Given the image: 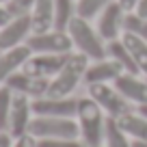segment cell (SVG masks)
<instances>
[{"instance_id": "6da1fadb", "label": "cell", "mask_w": 147, "mask_h": 147, "mask_svg": "<svg viewBox=\"0 0 147 147\" xmlns=\"http://www.w3.org/2000/svg\"><path fill=\"white\" fill-rule=\"evenodd\" d=\"M76 121L80 128V141L84 147H102L106 128V113L93 97H78Z\"/></svg>"}, {"instance_id": "7a4b0ae2", "label": "cell", "mask_w": 147, "mask_h": 147, "mask_svg": "<svg viewBox=\"0 0 147 147\" xmlns=\"http://www.w3.org/2000/svg\"><path fill=\"white\" fill-rule=\"evenodd\" d=\"M89 67V56L82 52H71L61 67V71L50 80L48 87V95L50 97H69L71 91L78 87V82L84 78Z\"/></svg>"}, {"instance_id": "3957f363", "label": "cell", "mask_w": 147, "mask_h": 147, "mask_svg": "<svg viewBox=\"0 0 147 147\" xmlns=\"http://www.w3.org/2000/svg\"><path fill=\"white\" fill-rule=\"evenodd\" d=\"M67 32L74 41V48H78V52L87 54L91 61H102L106 56V46H104V39L100 37V32L93 30L89 20L84 18H76L69 22Z\"/></svg>"}, {"instance_id": "277c9868", "label": "cell", "mask_w": 147, "mask_h": 147, "mask_svg": "<svg viewBox=\"0 0 147 147\" xmlns=\"http://www.w3.org/2000/svg\"><path fill=\"white\" fill-rule=\"evenodd\" d=\"M28 132L35 138H80L76 117H39L35 115Z\"/></svg>"}, {"instance_id": "5b68a950", "label": "cell", "mask_w": 147, "mask_h": 147, "mask_svg": "<svg viewBox=\"0 0 147 147\" xmlns=\"http://www.w3.org/2000/svg\"><path fill=\"white\" fill-rule=\"evenodd\" d=\"M26 46L32 54H69L74 48V41L67 30H46L32 32L26 39Z\"/></svg>"}, {"instance_id": "8992f818", "label": "cell", "mask_w": 147, "mask_h": 147, "mask_svg": "<svg viewBox=\"0 0 147 147\" xmlns=\"http://www.w3.org/2000/svg\"><path fill=\"white\" fill-rule=\"evenodd\" d=\"M89 97H93L108 117H117V119H119V117L132 113V104L117 91L115 84H113V87H110L108 82L89 84Z\"/></svg>"}, {"instance_id": "52a82bcc", "label": "cell", "mask_w": 147, "mask_h": 147, "mask_svg": "<svg viewBox=\"0 0 147 147\" xmlns=\"http://www.w3.org/2000/svg\"><path fill=\"white\" fill-rule=\"evenodd\" d=\"M128 11L119 5V0L110 2L97 18V32L104 41H115L119 39V35H123V22Z\"/></svg>"}, {"instance_id": "ba28073f", "label": "cell", "mask_w": 147, "mask_h": 147, "mask_svg": "<svg viewBox=\"0 0 147 147\" xmlns=\"http://www.w3.org/2000/svg\"><path fill=\"white\" fill-rule=\"evenodd\" d=\"M32 117H35L32 100L22 93H13V104H11V115H9V134L13 138L28 134Z\"/></svg>"}, {"instance_id": "9c48e42d", "label": "cell", "mask_w": 147, "mask_h": 147, "mask_svg": "<svg viewBox=\"0 0 147 147\" xmlns=\"http://www.w3.org/2000/svg\"><path fill=\"white\" fill-rule=\"evenodd\" d=\"M32 113L39 117H76L78 97H37L32 100Z\"/></svg>"}, {"instance_id": "30bf717a", "label": "cell", "mask_w": 147, "mask_h": 147, "mask_svg": "<svg viewBox=\"0 0 147 147\" xmlns=\"http://www.w3.org/2000/svg\"><path fill=\"white\" fill-rule=\"evenodd\" d=\"M30 35H32L30 15H15L0 28V50H11V48L22 46Z\"/></svg>"}, {"instance_id": "8fae6325", "label": "cell", "mask_w": 147, "mask_h": 147, "mask_svg": "<svg viewBox=\"0 0 147 147\" xmlns=\"http://www.w3.org/2000/svg\"><path fill=\"white\" fill-rule=\"evenodd\" d=\"M7 87L13 93H22V95H28L30 100H37V97L48 95V87H50V80L48 78H37V76H30L24 69L15 71L13 76L7 78Z\"/></svg>"}, {"instance_id": "7c38bea8", "label": "cell", "mask_w": 147, "mask_h": 147, "mask_svg": "<svg viewBox=\"0 0 147 147\" xmlns=\"http://www.w3.org/2000/svg\"><path fill=\"white\" fill-rule=\"evenodd\" d=\"M69 54H30V59L26 61V65L22 69L26 74H30V76H37V78L52 80L61 71V67L65 65Z\"/></svg>"}, {"instance_id": "4fadbf2b", "label": "cell", "mask_w": 147, "mask_h": 147, "mask_svg": "<svg viewBox=\"0 0 147 147\" xmlns=\"http://www.w3.org/2000/svg\"><path fill=\"white\" fill-rule=\"evenodd\" d=\"M115 87L130 104H134V106L147 104V80H141L136 74L123 71L115 80Z\"/></svg>"}, {"instance_id": "5bb4252c", "label": "cell", "mask_w": 147, "mask_h": 147, "mask_svg": "<svg viewBox=\"0 0 147 147\" xmlns=\"http://www.w3.org/2000/svg\"><path fill=\"white\" fill-rule=\"evenodd\" d=\"M30 54L32 52H30V48H28L26 43L0 52V84H5L9 76H13L15 71H20V69L26 65V61L30 59Z\"/></svg>"}, {"instance_id": "9a60e30c", "label": "cell", "mask_w": 147, "mask_h": 147, "mask_svg": "<svg viewBox=\"0 0 147 147\" xmlns=\"http://www.w3.org/2000/svg\"><path fill=\"white\" fill-rule=\"evenodd\" d=\"M121 74H123V67H121L115 59H102V61H95L93 65H89V67H87L84 82H87V84L115 82Z\"/></svg>"}, {"instance_id": "2e32d148", "label": "cell", "mask_w": 147, "mask_h": 147, "mask_svg": "<svg viewBox=\"0 0 147 147\" xmlns=\"http://www.w3.org/2000/svg\"><path fill=\"white\" fill-rule=\"evenodd\" d=\"M32 32H46L54 28V0H37L30 13Z\"/></svg>"}, {"instance_id": "e0dca14e", "label": "cell", "mask_w": 147, "mask_h": 147, "mask_svg": "<svg viewBox=\"0 0 147 147\" xmlns=\"http://www.w3.org/2000/svg\"><path fill=\"white\" fill-rule=\"evenodd\" d=\"M106 54H108L110 59H115L117 63L123 67V71L136 74V76L141 74L136 61H134V56L130 54V50L125 48V43L121 41V37H119V39H115V41H108V46H106Z\"/></svg>"}, {"instance_id": "ac0fdd59", "label": "cell", "mask_w": 147, "mask_h": 147, "mask_svg": "<svg viewBox=\"0 0 147 147\" xmlns=\"http://www.w3.org/2000/svg\"><path fill=\"white\" fill-rule=\"evenodd\" d=\"M117 121H119V125L125 130V134H128L130 138L147 143V119L143 115H138L136 110H132V113H128V115L119 117Z\"/></svg>"}, {"instance_id": "d6986e66", "label": "cell", "mask_w": 147, "mask_h": 147, "mask_svg": "<svg viewBox=\"0 0 147 147\" xmlns=\"http://www.w3.org/2000/svg\"><path fill=\"white\" fill-rule=\"evenodd\" d=\"M104 147H132V138L125 134V130L119 125L117 117L106 115V128H104Z\"/></svg>"}, {"instance_id": "ffe728a7", "label": "cell", "mask_w": 147, "mask_h": 147, "mask_svg": "<svg viewBox=\"0 0 147 147\" xmlns=\"http://www.w3.org/2000/svg\"><path fill=\"white\" fill-rule=\"evenodd\" d=\"M121 41L125 43V48L130 50V54L134 56V61H136L141 74L147 76V41L141 39V37H136V35H132V32H128V30H123Z\"/></svg>"}, {"instance_id": "44dd1931", "label": "cell", "mask_w": 147, "mask_h": 147, "mask_svg": "<svg viewBox=\"0 0 147 147\" xmlns=\"http://www.w3.org/2000/svg\"><path fill=\"white\" fill-rule=\"evenodd\" d=\"M76 18V0H54V30H67Z\"/></svg>"}, {"instance_id": "7402d4cb", "label": "cell", "mask_w": 147, "mask_h": 147, "mask_svg": "<svg viewBox=\"0 0 147 147\" xmlns=\"http://www.w3.org/2000/svg\"><path fill=\"white\" fill-rule=\"evenodd\" d=\"M110 2H115V0H76V15L91 20L97 13H102Z\"/></svg>"}, {"instance_id": "603a6c76", "label": "cell", "mask_w": 147, "mask_h": 147, "mask_svg": "<svg viewBox=\"0 0 147 147\" xmlns=\"http://www.w3.org/2000/svg\"><path fill=\"white\" fill-rule=\"evenodd\" d=\"M11 104H13V91L7 84H0V132H9Z\"/></svg>"}, {"instance_id": "cb8c5ba5", "label": "cell", "mask_w": 147, "mask_h": 147, "mask_svg": "<svg viewBox=\"0 0 147 147\" xmlns=\"http://www.w3.org/2000/svg\"><path fill=\"white\" fill-rule=\"evenodd\" d=\"M123 30H128V32H132V35H136V37H141V39L147 41V18L138 15L136 11L128 13L125 15V22H123Z\"/></svg>"}, {"instance_id": "d4e9b609", "label": "cell", "mask_w": 147, "mask_h": 147, "mask_svg": "<svg viewBox=\"0 0 147 147\" xmlns=\"http://www.w3.org/2000/svg\"><path fill=\"white\" fill-rule=\"evenodd\" d=\"M37 147H84L80 138H37Z\"/></svg>"}, {"instance_id": "484cf974", "label": "cell", "mask_w": 147, "mask_h": 147, "mask_svg": "<svg viewBox=\"0 0 147 147\" xmlns=\"http://www.w3.org/2000/svg\"><path fill=\"white\" fill-rule=\"evenodd\" d=\"M35 2L37 0H9L5 7L11 13V18H15V15H28L35 7Z\"/></svg>"}, {"instance_id": "4316f807", "label": "cell", "mask_w": 147, "mask_h": 147, "mask_svg": "<svg viewBox=\"0 0 147 147\" xmlns=\"http://www.w3.org/2000/svg\"><path fill=\"white\" fill-rule=\"evenodd\" d=\"M11 147H37V138L28 132V134H24V136L13 138V145Z\"/></svg>"}, {"instance_id": "83f0119b", "label": "cell", "mask_w": 147, "mask_h": 147, "mask_svg": "<svg viewBox=\"0 0 147 147\" xmlns=\"http://www.w3.org/2000/svg\"><path fill=\"white\" fill-rule=\"evenodd\" d=\"M138 2H141V0H119V5L123 7L128 13H134V11L138 9Z\"/></svg>"}, {"instance_id": "f1b7e54d", "label": "cell", "mask_w": 147, "mask_h": 147, "mask_svg": "<svg viewBox=\"0 0 147 147\" xmlns=\"http://www.w3.org/2000/svg\"><path fill=\"white\" fill-rule=\"evenodd\" d=\"M13 145V136L9 132H0V147H11Z\"/></svg>"}, {"instance_id": "f546056e", "label": "cell", "mask_w": 147, "mask_h": 147, "mask_svg": "<svg viewBox=\"0 0 147 147\" xmlns=\"http://www.w3.org/2000/svg\"><path fill=\"white\" fill-rule=\"evenodd\" d=\"M9 20H11V13L7 11V7H5V5H0V28L5 26Z\"/></svg>"}, {"instance_id": "4dcf8cb0", "label": "cell", "mask_w": 147, "mask_h": 147, "mask_svg": "<svg viewBox=\"0 0 147 147\" xmlns=\"http://www.w3.org/2000/svg\"><path fill=\"white\" fill-rule=\"evenodd\" d=\"M136 13H138V15H143V18H147V0H141V2H138Z\"/></svg>"}, {"instance_id": "1f68e13d", "label": "cell", "mask_w": 147, "mask_h": 147, "mask_svg": "<svg viewBox=\"0 0 147 147\" xmlns=\"http://www.w3.org/2000/svg\"><path fill=\"white\" fill-rule=\"evenodd\" d=\"M136 113L138 115H143L147 119V104H141V106H136Z\"/></svg>"}, {"instance_id": "d6a6232c", "label": "cell", "mask_w": 147, "mask_h": 147, "mask_svg": "<svg viewBox=\"0 0 147 147\" xmlns=\"http://www.w3.org/2000/svg\"><path fill=\"white\" fill-rule=\"evenodd\" d=\"M132 147H147V143L145 141H134L132 138Z\"/></svg>"}, {"instance_id": "836d02e7", "label": "cell", "mask_w": 147, "mask_h": 147, "mask_svg": "<svg viewBox=\"0 0 147 147\" xmlns=\"http://www.w3.org/2000/svg\"><path fill=\"white\" fill-rule=\"evenodd\" d=\"M7 2H9V0H0V5H7Z\"/></svg>"}, {"instance_id": "e575fe53", "label": "cell", "mask_w": 147, "mask_h": 147, "mask_svg": "<svg viewBox=\"0 0 147 147\" xmlns=\"http://www.w3.org/2000/svg\"><path fill=\"white\" fill-rule=\"evenodd\" d=\"M0 52H2V50H0Z\"/></svg>"}]
</instances>
